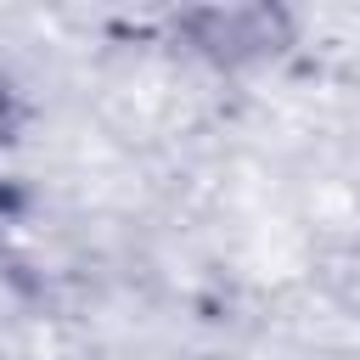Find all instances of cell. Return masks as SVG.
Instances as JSON below:
<instances>
[{
    "label": "cell",
    "mask_w": 360,
    "mask_h": 360,
    "mask_svg": "<svg viewBox=\"0 0 360 360\" xmlns=\"http://www.w3.org/2000/svg\"><path fill=\"white\" fill-rule=\"evenodd\" d=\"M169 45L197 56L214 73H253L281 62L298 45V17L270 0L248 6H191L169 17Z\"/></svg>",
    "instance_id": "obj_1"
},
{
    "label": "cell",
    "mask_w": 360,
    "mask_h": 360,
    "mask_svg": "<svg viewBox=\"0 0 360 360\" xmlns=\"http://www.w3.org/2000/svg\"><path fill=\"white\" fill-rule=\"evenodd\" d=\"M34 129V101H28V84L17 79V68L0 56V152L17 146L22 135Z\"/></svg>",
    "instance_id": "obj_2"
}]
</instances>
